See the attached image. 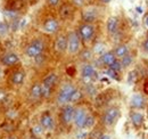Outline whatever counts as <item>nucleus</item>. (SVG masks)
<instances>
[{
	"instance_id": "nucleus-1",
	"label": "nucleus",
	"mask_w": 148,
	"mask_h": 139,
	"mask_svg": "<svg viewBox=\"0 0 148 139\" xmlns=\"http://www.w3.org/2000/svg\"><path fill=\"white\" fill-rule=\"evenodd\" d=\"M75 89H76V87L72 82H64L58 89V92L56 96V104L60 107L70 104L71 97L75 91Z\"/></svg>"
},
{
	"instance_id": "nucleus-2",
	"label": "nucleus",
	"mask_w": 148,
	"mask_h": 139,
	"mask_svg": "<svg viewBox=\"0 0 148 139\" xmlns=\"http://www.w3.org/2000/svg\"><path fill=\"white\" fill-rule=\"evenodd\" d=\"M121 116V111L117 106H110L105 109L101 116V123L105 128L114 127Z\"/></svg>"
},
{
	"instance_id": "nucleus-3",
	"label": "nucleus",
	"mask_w": 148,
	"mask_h": 139,
	"mask_svg": "<svg viewBox=\"0 0 148 139\" xmlns=\"http://www.w3.org/2000/svg\"><path fill=\"white\" fill-rule=\"evenodd\" d=\"M45 48H46V45H45V41L40 38L37 39H33L25 48V55L29 57V58H37L39 56H41L43 52H45Z\"/></svg>"
},
{
	"instance_id": "nucleus-4",
	"label": "nucleus",
	"mask_w": 148,
	"mask_h": 139,
	"mask_svg": "<svg viewBox=\"0 0 148 139\" xmlns=\"http://www.w3.org/2000/svg\"><path fill=\"white\" fill-rule=\"evenodd\" d=\"M57 81H58V75L55 72H50L43 78V80L41 82L42 98H49L51 96V91L57 85Z\"/></svg>"
},
{
	"instance_id": "nucleus-5",
	"label": "nucleus",
	"mask_w": 148,
	"mask_h": 139,
	"mask_svg": "<svg viewBox=\"0 0 148 139\" xmlns=\"http://www.w3.org/2000/svg\"><path fill=\"white\" fill-rule=\"evenodd\" d=\"M81 38L77 33V31H71L67 34V50L69 55H77L81 52Z\"/></svg>"
},
{
	"instance_id": "nucleus-6",
	"label": "nucleus",
	"mask_w": 148,
	"mask_h": 139,
	"mask_svg": "<svg viewBox=\"0 0 148 139\" xmlns=\"http://www.w3.org/2000/svg\"><path fill=\"white\" fill-rule=\"evenodd\" d=\"M90 113L84 106H75L73 118V125L76 130H82L84 128V124L87 121V118Z\"/></svg>"
},
{
	"instance_id": "nucleus-7",
	"label": "nucleus",
	"mask_w": 148,
	"mask_h": 139,
	"mask_svg": "<svg viewBox=\"0 0 148 139\" xmlns=\"http://www.w3.org/2000/svg\"><path fill=\"white\" fill-rule=\"evenodd\" d=\"M77 33L80 35L81 40L83 42H90L95 36L96 33V28L93 24H89V23H82L79 29H77Z\"/></svg>"
},
{
	"instance_id": "nucleus-8",
	"label": "nucleus",
	"mask_w": 148,
	"mask_h": 139,
	"mask_svg": "<svg viewBox=\"0 0 148 139\" xmlns=\"http://www.w3.org/2000/svg\"><path fill=\"white\" fill-rule=\"evenodd\" d=\"M74 111H75V106L72 104H67L62 107V112H60V122L63 125L69 127L71 124H73V118H74Z\"/></svg>"
},
{
	"instance_id": "nucleus-9",
	"label": "nucleus",
	"mask_w": 148,
	"mask_h": 139,
	"mask_svg": "<svg viewBox=\"0 0 148 139\" xmlns=\"http://www.w3.org/2000/svg\"><path fill=\"white\" fill-rule=\"evenodd\" d=\"M81 17L83 23H89L92 24L99 17V9L96 6H88L82 9L81 12Z\"/></svg>"
},
{
	"instance_id": "nucleus-10",
	"label": "nucleus",
	"mask_w": 148,
	"mask_h": 139,
	"mask_svg": "<svg viewBox=\"0 0 148 139\" xmlns=\"http://www.w3.org/2000/svg\"><path fill=\"white\" fill-rule=\"evenodd\" d=\"M40 125L45 129V131H53L56 127L55 119L53 116V114L49 111H45L41 113L40 119H39Z\"/></svg>"
},
{
	"instance_id": "nucleus-11",
	"label": "nucleus",
	"mask_w": 148,
	"mask_h": 139,
	"mask_svg": "<svg viewBox=\"0 0 148 139\" xmlns=\"http://www.w3.org/2000/svg\"><path fill=\"white\" fill-rule=\"evenodd\" d=\"M97 76V70L91 63H84L81 67V78L84 81V83H89L91 82Z\"/></svg>"
},
{
	"instance_id": "nucleus-12",
	"label": "nucleus",
	"mask_w": 148,
	"mask_h": 139,
	"mask_svg": "<svg viewBox=\"0 0 148 139\" xmlns=\"http://www.w3.org/2000/svg\"><path fill=\"white\" fill-rule=\"evenodd\" d=\"M42 30H43V32H46L48 34H55L59 31V22L54 17L47 18L43 22Z\"/></svg>"
},
{
	"instance_id": "nucleus-13",
	"label": "nucleus",
	"mask_w": 148,
	"mask_h": 139,
	"mask_svg": "<svg viewBox=\"0 0 148 139\" xmlns=\"http://www.w3.org/2000/svg\"><path fill=\"white\" fill-rule=\"evenodd\" d=\"M146 105V99L144 98V96L139 92H136L131 96L130 98V106L133 109H141L144 108Z\"/></svg>"
},
{
	"instance_id": "nucleus-14",
	"label": "nucleus",
	"mask_w": 148,
	"mask_h": 139,
	"mask_svg": "<svg viewBox=\"0 0 148 139\" xmlns=\"http://www.w3.org/2000/svg\"><path fill=\"white\" fill-rule=\"evenodd\" d=\"M106 30L107 33L111 35L116 34L120 30V19L116 16H111L106 21Z\"/></svg>"
},
{
	"instance_id": "nucleus-15",
	"label": "nucleus",
	"mask_w": 148,
	"mask_h": 139,
	"mask_svg": "<svg viewBox=\"0 0 148 139\" xmlns=\"http://www.w3.org/2000/svg\"><path fill=\"white\" fill-rule=\"evenodd\" d=\"M54 48L58 54H63L67 50V35L59 34L55 39Z\"/></svg>"
},
{
	"instance_id": "nucleus-16",
	"label": "nucleus",
	"mask_w": 148,
	"mask_h": 139,
	"mask_svg": "<svg viewBox=\"0 0 148 139\" xmlns=\"http://www.w3.org/2000/svg\"><path fill=\"white\" fill-rule=\"evenodd\" d=\"M19 62V57L16 52H6L1 57V64L5 66H14Z\"/></svg>"
},
{
	"instance_id": "nucleus-17",
	"label": "nucleus",
	"mask_w": 148,
	"mask_h": 139,
	"mask_svg": "<svg viewBox=\"0 0 148 139\" xmlns=\"http://www.w3.org/2000/svg\"><path fill=\"white\" fill-rule=\"evenodd\" d=\"M116 59H117V58L115 57V55H114L113 52H105L103 55H100V57H99V62H100L103 65L108 66V67L111 66Z\"/></svg>"
},
{
	"instance_id": "nucleus-18",
	"label": "nucleus",
	"mask_w": 148,
	"mask_h": 139,
	"mask_svg": "<svg viewBox=\"0 0 148 139\" xmlns=\"http://www.w3.org/2000/svg\"><path fill=\"white\" fill-rule=\"evenodd\" d=\"M130 121H131V123H132L133 127L139 128V127H141V125L144 124L145 118H144V115H143L140 112H136V111H133V112L130 113Z\"/></svg>"
},
{
	"instance_id": "nucleus-19",
	"label": "nucleus",
	"mask_w": 148,
	"mask_h": 139,
	"mask_svg": "<svg viewBox=\"0 0 148 139\" xmlns=\"http://www.w3.org/2000/svg\"><path fill=\"white\" fill-rule=\"evenodd\" d=\"M114 55H115V57L117 58V59H121V58H123L124 56H127L128 54L130 52V48L128 45H125V43H122V45H119V46H116L115 48H114Z\"/></svg>"
},
{
	"instance_id": "nucleus-20",
	"label": "nucleus",
	"mask_w": 148,
	"mask_h": 139,
	"mask_svg": "<svg viewBox=\"0 0 148 139\" xmlns=\"http://www.w3.org/2000/svg\"><path fill=\"white\" fill-rule=\"evenodd\" d=\"M24 80H25V72L24 71H15L10 75V82L14 86H21V85H23Z\"/></svg>"
},
{
	"instance_id": "nucleus-21",
	"label": "nucleus",
	"mask_w": 148,
	"mask_h": 139,
	"mask_svg": "<svg viewBox=\"0 0 148 139\" xmlns=\"http://www.w3.org/2000/svg\"><path fill=\"white\" fill-rule=\"evenodd\" d=\"M30 96L34 100L42 98V87H41V83L36 82V83L32 85V87L30 89Z\"/></svg>"
},
{
	"instance_id": "nucleus-22",
	"label": "nucleus",
	"mask_w": 148,
	"mask_h": 139,
	"mask_svg": "<svg viewBox=\"0 0 148 139\" xmlns=\"http://www.w3.org/2000/svg\"><path fill=\"white\" fill-rule=\"evenodd\" d=\"M83 94L84 95H87V96H89V97H96L97 95H98V90H97V88L96 86L91 83V82H89V83H84V88H83Z\"/></svg>"
},
{
	"instance_id": "nucleus-23",
	"label": "nucleus",
	"mask_w": 148,
	"mask_h": 139,
	"mask_svg": "<svg viewBox=\"0 0 148 139\" xmlns=\"http://www.w3.org/2000/svg\"><path fill=\"white\" fill-rule=\"evenodd\" d=\"M81 61H83L84 63H89V61H91L93 57V52L91 49L86 48V49H81V52H79Z\"/></svg>"
},
{
	"instance_id": "nucleus-24",
	"label": "nucleus",
	"mask_w": 148,
	"mask_h": 139,
	"mask_svg": "<svg viewBox=\"0 0 148 139\" xmlns=\"http://www.w3.org/2000/svg\"><path fill=\"white\" fill-rule=\"evenodd\" d=\"M72 15V7L70 5H63L59 9V16L64 19L69 18Z\"/></svg>"
},
{
	"instance_id": "nucleus-25",
	"label": "nucleus",
	"mask_w": 148,
	"mask_h": 139,
	"mask_svg": "<svg viewBox=\"0 0 148 139\" xmlns=\"http://www.w3.org/2000/svg\"><path fill=\"white\" fill-rule=\"evenodd\" d=\"M83 96H84V94H83V91L81 90V89H79V88H76L75 89V91L73 92V95H72V97H71V100H70V104H76V103H79L82 98H83Z\"/></svg>"
},
{
	"instance_id": "nucleus-26",
	"label": "nucleus",
	"mask_w": 148,
	"mask_h": 139,
	"mask_svg": "<svg viewBox=\"0 0 148 139\" xmlns=\"http://www.w3.org/2000/svg\"><path fill=\"white\" fill-rule=\"evenodd\" d=\"M120 61H121L122 67H123V69H127V67H129L130 65L133 63V56H132V54H131V52H129L127 56H124V57H123V58H121Z\"/></svg>"
},
{
	"instance_id": "nucleus-27",
	"label": "nucleus",
	"mask_w": 148,
	"mask_h": 139,
	"mask_svg": "<svg viewBox=\"0 0 148 139\" xmlns=\"http://www.w3.org/2000/svg\"><path fill=\"white\" fill-rule=\"evenodd\" d=\"M31 132H32V136L33 137H37V138H40L42 135H43V132H45V129L40 125V123H38L36 125H33L32 127V129H31Z\"/></svg>"
},
{
	"instance_id": "nucleus-28",
	"label": "nucleus",
	"mask_w": 148,
	"mask_h": 139,
	"mask_svg": "<svg viewBox=\"0 0 148 139\" xmlns=\"http://www.w3.org/2000/svg\"><path fill=\"white\" fill-rule=\"evenodd\" d=\"M95 124H96V118L93 116L92 114H89L88 118H87V121H86L83 130H87V131H88V130L92 129L93 127H95Z\"/></svg>"
},
{
	"instance_id": "nucleus-29",
	"label": "nucleus",
	"mask_w": 148,
	"mask_h": 139,
	"mask_svg": "<svg viewBox=\"0 0 148 139\" xmlns=\"http://www.w3.org/2000/svg\"><path fill=\"white\" fill-rule=\"evenodd\" d=\"M127 79H128V83H129L130 86H131V85H133V83H136V81L138 80V72H137L136 70L130 71Z\"/></svg>"
},
{
	"instance_id": "nucleus-30",
	"label": "nucleus",
	"mask_w": 148,
	"mask_h": 139,
	"mask_svg": "<svg viewBox=\"0 0 148 139\" xmlns=\"http://www.w3.org/2000/svg\"><path fill=\"white\" fill-rule=\"evenodd\" d=\"M104 52H105V45H104V43L98 42V43H96V45L93 46V49H92L93 54L103 55V54H104Z\"/></svg>"
},
{
	"instance_id": "nucleus-31",
	"label": "nucleus",
	"mask_w": 148,
	"mask_h": 139,
	"mask_svg": "<svg viewBox=\"0 0 148 139\" xmlns=\"http://www.w3.org/2000/svg\"><path fill=\"white\" fill-rule=\"evenodd\" d=\"M108 69H111V70H113V71H115V72H121L122 70H123V67H122V64H121V61L120 59H116L113 64H112L111 66L108 67Z\"/></svg>"
},
{
	"instance_id": "nucleus-32",
	"label": "nucleus",
	"mask_w": 148,
	"mask_h": 139,
	"mask_svg": "<svg viewBox=\"0 0 148 139\" xmlns=\"http://www.w3.org/2000/svg\"><path fill=\"white\" fill-rule=\"evenodd\" d=\"M88 138V131L87 130H77L76 139H87Z\"/></svg>"
},
{
	"instance_id": "nucleus-33",
	"label": "nucleus",
	"mask_w": 148,
	"mask_h": 139,
	"mask_svg": "<svg viewBox=\"0 0 148 139\" xmlns=\"http://www.w3.org/2000/svg\"><path fill=\"white\" fill-rule=\"evenodd\" d=\"M106 73H107L108 76H111L112 79H114V80H120V76H119V73H117V72H115V71H113V70L108 69L107 71H106Z\"/></svg>"
},
{
	"instance_id": "nucleus-34",
	"label": "nucleus",
	"mask_w": 148,
	"mask_h": 139,
	"mask_svg": "<svg viewBox=\"0 0 148 139\" xmlns=\"http://www.w3.org/2000/svg\"><path fill=\"white\" fill-rule=\"evenodd\" d=\"M7 31H8V25L6 23H0V35L1 36L6 35Z\"/></svg>"
},
{
	"instance_id": "nucleus-35",
	"label": "nucleus",
	"mask_w": 148,
	"mask_h": 139,
	"mask_svg": "<svg viewBox=\"0 0 148 139\" xmlns=\"http://www.w3.org/2000/svg\"><path fill=\"white\" fill-rule=\"evenodd\" d=\"M72 3H73V6L77 7V8H82V7H84L86 1L84 0H72Z\"/></svg>"
},
{
	"instance_id": "nucleus-36",
	"label": "nucleus",
	"mask_w": 148,
	"mask_h": 139,
	"mask_svg": "<svg viewBox=\"0 0 148 139\" xmlns=\"http://www.w3.org/2000/svg\"><path fill=\"white\" fill-rule=\"evenodd\" d=\"M47 2L50 7H57L60 5V0H47Z\"/></svg>"
},
{
	"instance_id": "nucleus-37",
	"label": "nucleus",
	"mask_w": 148,
	"mask_h": 139,
	"mask_svg": "<svg viewBox=\"0 0 148 139\" xmlns=\"http://www.w3.org/2000/svg\"><path fill=\"white\" fill-rule=\"evenodd\" d=\"M98 139H113V137H112L110 133H101L98 137Z\"/></svg>"
},
{
	"instance_id": "nucleus-38",
	"label": "nucleus",
	"mask_w": 148,
	"mask_h": 139,
	"mask_svg": "<svg viewBox=\"0 0 148 139\" xmlns=\"http://www.w3.org/2000/svg\"><path fill=\"white\" fill-rule=\"evenodd\" d=\"M143 49L146 52H148V39H146V40L143 42Z\"/></svg>"
},
{
	"instance_id": "nucleus-39",
	"label": "nucleus",
	"mask_w": 148,
	"mask_h": 139,
	"mask_svg": "<svg viewBox=\"0 0 148 139\" xmlns=\"http://www.w3.org/2000/svg\"><path fill=\"white\" fill-rule=\"evenodd\" d=\"M144 92L148 96V79L145 81V85H144Z\"/></svg>"
},
{
	"instance_id": "nucleus-40",
	"label": "nucleus",
	"mask_w": 148,
	"mask_h": 139,
	"mask_svg": "<svg viewBox=\"0 0 148 139\" xmlns=\"http://www.w3.org/2000/svg\"><path fill=\"white\" fill-rule=\"evenodd\" d=\"M6 139H19L17 136H14V135H10V136H8Z\"/></svg>"
},
{
	"instance_id": "nucleus-41",
	"label": "nucleus",
	"mask_w": 148,
	"mask_h": 139,
	"mask_svg": "<svg viewBox=\"0 0 148 139\" xmlns=\"http://www.w3.org/2000/svg\"><path fill=\"white\" fill-rule=\"evenodd\" d=\"M144 23H145V25L148 28V15H146L145 18H144Z\"/></svg>"
},
{
	"instance_id": "nucleus-42",
	"label": "nucleus",
	"mask_w": 148,
	"mask_h": 139,
	"mask_svg": "<svg viewBox=\"0 0 148 139\" xmlns=\"http://www.w3.org/2000/svg\"><path fill=\"white\" fill-rule=\"evenodd\" d=\"M99 1H100L101 3H110L112 0H99Z\"/></svg>"
},
{
	"instance_id": "nucleus-43",
	"label": "nucleus",
	"mask_w": 148,
	"mask_h": 139,
	"mask_svg": "<svg viewBox=\"0 0 148 139\" xmlns=\"http://www.w3.org/2000/svg\"><path fill=\"white\" fill-rule=\"evenodd\" d=\"M26 139H40V138H37V137H33V136H32V137H29V138H26Z\"/></svg>"
},
{
	"instance_id": "nucleus-44",
	"label": "nucleus",
	"mask_w": 148,
	"mask_h": 139,
	"mask_svg": "<svg viewBox=\"0 0 148 139\" xmlns=\"http://www.w3.org/2000/svg\"><path fill=\"white\" fill-rule=\"evenodd\" d=\"M86 2H89V1H92V0H84Z\"/></svg>"
},
{
	"instance_id": "nucleus-45",
	"label": "nucleus",
	"mask_w": 148,
	"mask_h": 139,
	"mask_svg": "<svg viewBox=\"0 0 148 139\" xmlns=\"http://www.w3.org/2000/svg\"><path fill=\"white\" fill-rule=\"evenodd\" d=\"M146 39H148V34H147V38H146Z\"/></svg>"
},
{
	"instance_id": "nucleus-46",
	"label": "nucleus",
	"mask_w": 148,
	"mask_h": 139,
	"mask_svg": "<svg viewBox=\"0 0 148 139\" xmlns=\"http://www.w3.org/2000/svg\"><path fill=\"white\" fill-rule=\"evenodd\" d=\"M147 74H148V72H147Z\"/></svg>"
}]
</instances>
